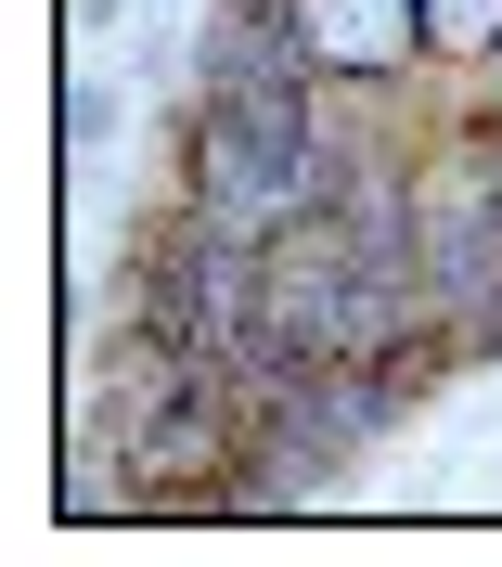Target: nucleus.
<instances>
[{"instance_id":"f257e3e1","label":"nucleus","mask_w":502,"mask_h":567,"mask_svg":"<svg viewBox=\"0 0 502 567\" xmlns=\"http://www.w3.org/2000/svg\"><path fill=\"white\" fill-rule=\"evenodd\" d=\"M426 52L490 65V52H502V0H426Z\"/></svg>"},{"instance_id":"f03ea898","label":"nucleus","mask_w":502,"mask_h":567,"mask_svg":"<svg viewBox=\"0 0 502 567\" xmlns=\"http://www.w3.org/2000/svg\"><path fill=\"white\" fill-rule=\"evenodd\" d=\"M490 65H502V52H490Z\"/></svg>"}]
</instances>
